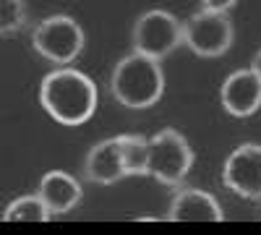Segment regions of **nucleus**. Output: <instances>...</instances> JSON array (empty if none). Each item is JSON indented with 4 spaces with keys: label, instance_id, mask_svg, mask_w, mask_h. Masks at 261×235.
Here are the masks:
<instances>
[{
    "label": "nucleus",
    "instance_id": "obj_8",
    "mask_svg": "<svg viewBox=\"0 0 261 235\" xmlns=\"http://www.w3.org/2000/svg\"><path fill=\"white\" fill-rule=\"evenodd\" d=\"M220 105L232 118H251L261 108V79L251 68L232 71L220 87Z\"/></svg>",
    "mask_w": 261,
    "mask_h": 235
},
{
    "label": "nucleus",
    "instance_id": "obj_15",
    "mask_svg": "<svg viewBox=\"0 0 261 235\" xmlns=\"http://www.w3.org/2000/svg\"><path fill=\"white\" fill-rule=\"evenodd\" d=\"M238 0H201V6L209 8V11H222V13H230V8H235Z\"/></svg>",
    "mask_w": 261,
    "mask_h": 235
},
{
    "label": "nucleus",
    "instance_id": "obj_11",
    "mask_svg": "<svg viewBox=\"0 0 261 235\" xmlns=\"http://www.w3.org/2000/svg\"><path fill=\"white\" fill-rule=\"evenodd\" d=\"M84 178L99 183V186H113L123 180V165L118 152V139H102L97 141L84 157Z\"/></svg>",
    "mask_w": 261,
    "mask_h": 235
},
{
    "label": "nucleus",
    "instance_id": "obj_12",
    "mask_svg": "<svg viewBox=\"0 0 261 235\" xmlns=\"http://www.w3.org/2000/svg\"><path fill=\"white\" fill-rule=\"evenodd\" d=\"M118 152L125 178H144L149 173V139L139 134H120Z\"/></svg>",
    "mask_w": 261,
    "mask_h": 235
},
{
    "label": "nucleus",
    "instance_id": "obj_16",
    "mask_svg": "<svg viewBox=\"0 0 261 235\" xmlns=\"http://www.w3.org/2000/svg\"><path fill=\"white\" fill-rule=\"evenodd\" d=\"M248 68H251V71H253V73L261 79V50H256V53H253V58H251V66H248Z\"/></svg>",
    "mask_w": 261,
    "mask_h": 235
},
{
    "label": "nucleus",
    "instance_id": "obj_4",
    "mask_svg": "<svg viewBox=\"0 0 261 235\" xmlns=\"http://www.w3.org/2000/svg\"><path fill=\"white\" fill-rule=\"evenodd\" d=\"M193 149L188 139L175 128H162L149 136V173L162 186L178 188L193 167Z\"/></svg>",
    "mask_w": 261,
    "mask_h": 235
},
{
    "label": "nucleus",
    "instance_id": "obj_3",
    "mask_svg": "<svg viewBox=\"0 0 261 235\" xmlns=\"http://www.w3.org/2000/svg\"><path fill=\"white\" fill-rule=\"evenodd\" d=\"M86 34L73 16L55 13L42 18L32 32V47L39 58H45L53 66H71L84 53Z\"/></svg>",
    "mask_w": 261,
    "mask_h": 235
},
{
    "label": "nucleus",
    "instance_id": "obj_1",
    "mask_svg": "<svg viewBox=\"0 0 261 235\" xmlns=\"http://www.w3.org/2000/svg\"><path fill=\"white\" fill-rule=\"evenodd\" d=\"M97 87L84 71L73 66H58L45 73L39 84V105L60 125H84L97 110Z\"/></svg>",
    "mask_w": 261,
    "mask_h": 235
},
{
    "label": "nucleus",
    "instance_id": "obj_5",
    "mask_svg": "<svg viewBox=\"0 0 261 235\" xmlns=\"http://www.w3.org/2000/svg\"><path fill=\"white\" fill-rule=\"evenodd\" d=\"M130 39H134L136 53H144L162 63L183 45V21H178V16H172L170 11L151 8L136 18Z\"/></svg>",
    "mask_w": 261,
    "mask_h": 235
},
{
    "label": "nucleus",
    "instance_id": "obj_7",
    "mask_svg": "<svg viewBox=\"0 0 261 235\" xmlns=\"http://www.w3.org/2000/svg\"><path fill=\"white\" fill-rule=\"evenodd\" d=\"M222 183L246 201L261 199V144L246 141L232 149L222 165Z\"/></svg>",
    "mask_w": 261,
    "mask_h": 235
},
{
    "label": "nucleus",
    "instance_id": "obj_13",
    "mask_svg": "<svg viewBox=\"0 0 261 235\" xmlns=\"http://www.w3.org/2000/svg\"><path fill=\"white\" fill-rule=\"evenodd\" d=\"M50 212L39 194H24L16 196L6 209H3V222H47Z\"/></svg>",
    "mask_w": 261,
    "mask_h": 235
},
{
    "label": "nucleus",
    "instance_id": "obj_2",
    "mask_svg": "<svg viewBox=\"0 0 261 235\" xmlns=\"http://www.w3.org/2000/svg\"><path fill=\"white\" fill-rule=\"evenodd\" d=\"M110 92L115 102L128 110L154 108L165 94V71L160 60L136 50L120 58L110 76Z\"/></svg>",
    "mask_w": 261,
    "mask_h": 235
},
{
    "label": "nucleus",
    "instance_id": "obj_10",
    "mask_svg": "<svg viewBox=\"0 0 261 235\" xmlns=\"http://www.w3.org/2000/svg\"><path fill=\"white\" fill-rule=\"evenodd\" d=\"M39 199L45 201L50 217L53 215H68L81 204V183L65 173V170H47L45 175L39 178V188H37Z\"/></svg>",
    "mask_w": 261,
    "mask_h": 235
},
{
    "label": "nucleus",
    "instance_id": "obj_14",
    "mask_svg": "<svg viewBox=\"0 0 261 235\" xmlns=\"http://www.w3.org/2000/svg\"><path fill=\"white\" fill-rule=\"evenodd\" d=\"M27 27L24 0H0V37H13Z\"/></svg>",
    "mask_w": 261,
    "mask_h": 235
},
{
    "label": "nucleus",
    "instance_id": "obj_6",
    "mask_svg": "<svg viewBox=\"0 0 261 235\" xmlns=\"http://www.w3.org/2000/svg\"><path fill=\"white\" fill-rule=\"evenodd\" d=\"M235 29L227 13L201 8L183 21V45L199 58H220L232 47Z\"/></svg>",
    "mask_w": 261,
    "mask_h": 235
},
{
    "label": "nucleus",
    "instance_id": "obj_9",
    "mask_svg": "<svg viewBox=\"0 0 261 235\" xmlns=\"http://www.w3.org/2000/svg\"><path fill=\"white\" fill-rule=\"evenodd\" d=\"M165 220H170V222H222L225 212L209 191L178 188V194L170 199Z\"/></svg>",
    "mask_w": 261,
    "mask_h": 235
}]
</instances>
